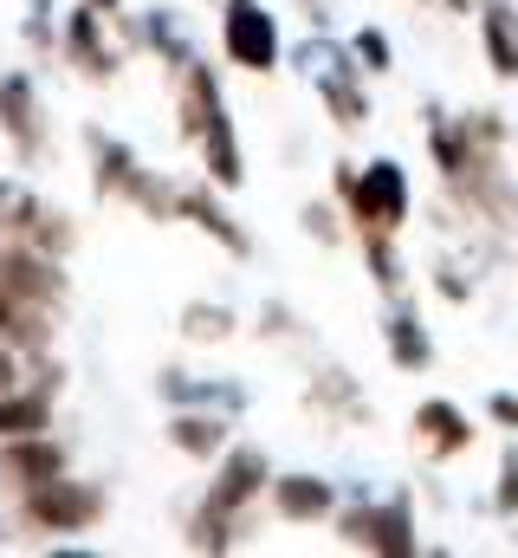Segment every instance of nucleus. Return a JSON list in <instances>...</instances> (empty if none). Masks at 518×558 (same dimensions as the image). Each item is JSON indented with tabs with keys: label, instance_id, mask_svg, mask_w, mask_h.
<instances>
[{
	"label": "nucleus",
	"instance_id": "f257e3e1",
	"mask_svg": "<svg viewBox=\"0 0 518 558\" xmlns=\"http://www.w3.org/2000/svg\"><path fill=\"white\" fill-rule=\"evenodd\" d=\"M331 189L350 215V228H388L402 234L408 228V208H415V189H408V169L395 156H377V162H331Z\"/></svg>",
	"mask_w": 518,
	"mask_h": 558
},
{
	"label": "nucleus",
	"instance_id": "f03ea898",
	"mask_svg": "<svg viewBox=\"0 0 518 558\" xmlns=\"http://www.w3.org/2000/svg\"><path fill=\"white\" fill-rule=\"evenodd\" d=\"M337 539L350 553H377V558H415V500L408 494H388V500H357L337 513Z\"/></svg>",
	"mask_w": 518,
	"mask_h": 558
},
{
	"label": "nucleus",
	"instance_id": "7ed1b4c3",
	"mask_svg": "<svg viewBox=\"0 0 518 558\" xmlns=\"http://www.w3.org/2000/svg\"><path fill=\"white\" fill-rule=\"evenodd\" d=\"M20 520H26L33 533H85V526L104 520V494H98L91 481H65V474H59V481L20 494Z\"/></svg>",
	"mask_w": 518,
	"mask_h": 558
},
{
	"label": "nucleus",
	"instance_id": "20e7f679",
	"mask_svg": "<svg viewBox=\"0 0 518 558\" xmlns=\"http://www.w3.org/2000/svg\"><path fill=\"white\" fill-rule=\"evenodd\" d=\"M221 52L240 72H272L279 65V20L259 0H227L221 7Z\"/></svg>",
	"mask_w": 518,
	"mask_h": 558
},
{
	"label": "nucleus",
	"instance_id": "39448f33",
	"mask_svg": "<svg viewBox=\"0 0 518 558\" xmlns=\"http://www.w3.org/2000/svg\"><path fill=\"white\" fill-rule=\"evenodd\" d=\"M408 441H415V454L421 461H460L473 441H480V428L473 416L454 403V397H428V403H415V416H408Z\"/></svg>",
	"mask_w": 518,
	"mask_h": 558
},
{
	"label": "nucleus",
	"instance_id": "423d86ee",
	"mask_svg": "<svg viewBox=\"0 0 518 558\" xmlns=\"http://www.w3.org/2000/svg\"><path fill=\"white\" fill-rule=\"evenodd\" d=\"M259 494H272V461H266V448H254V441H234V448L221 454V468H214L208 507L247 520V507H254Z\"/></svg>",
	"mask_w": 518,
	"mask_h": 558
},
{
	"label": "nucleus",
	"instance_id": "0eeeda50",
	"mask_svg": "<svg viewBox=\"0 0 518 558\" xmlns=\"http://www.w3.org/2000/svg\"><path fill=\"white\" fill-rule=\"evenodd\" d=\"M59 474H65V448L46 441V435H20V441L0 448V494H13V500L59 481Z\"/></svg>",
	"mask_w": 518,
	"mask_h": 558
},
{
	"label": "nucleus",
	"instance_id": "6e6552de",
	"mask_svg": "<svg viewBox=\"0 0 518 558\" xmlns=\"http://www.w3.org/2000/svg\"><path fill=\"white\" fill-rule=\"evenodd\" d=\"M383 344H388V364H395V371H428V364H434V331L421 325V312H415V299H408V292H395V299H388Z\"/></svg>",
	"mask_w": 518,
	"mask_h": 558
},
{
	"label": "nucleus",
	"instance_id": "1a4fd4ad",
	"mask_svg": "<svg viewBox=\"0 0 518 558\" xmlns=\"http://www.w3.org/2000/svg\"><path fill=\"white\" fill-rule=\"evenodd\" d=\"M272 513L285 526H318L337 513V487L324 474H272Z\"/></svg>",
	"mask_w": 518,
	"mask_h": 558
},
{
	"label": "nucleus",
	"instance_id": "9d476101",
	"mask_svg": "<svg viewBox=\"0 0 518 558\" xmlns=\"http://www.w3.org/2000/svg\"><path fill=\"white\" fill-rule=\"evenodd\" d=\"M473 20H480V52H486L493 78L518 85V0H480Z\"/></svg>",
	"mask_w": 518,
	"mask_h": 558
},
{
	"label": "nucleus",
	"instance_id": "9b49d317",
	"mask_svg": "<svg viewBox=\"0 0 518 558\" xmlns=\"http://www.w3.org/2000/svg\"><path fill=\"white\" fill-rule=\"evenodd\" d=\"M305 410L324 422H370V397H363V384L350 377V371H337V364H324L311 384H305Z\"/></svg>",
	"mask_w": 518,
	"mask_h": 558
},
{
	"label": "nucleus",
	"instance_id": "f8f14e48",
	"mask_svg": "<svg viewBox=\"0 0 518 558\" xmlns=\"http://www.w3.org/2000/svg\"><path fill=\"white\" fill-rule=\"evenodd\" d=\"M111 13L98 7V0H85V7H72V20H65V59L85 72V78H111L118 72V52L98 39V26H104Z\"/></svg>",
	"mask_w": 518,
	"mask_h": 558
},
{
	"label": "nucleus",
	"instance_id": "ddd939ff",
	"mask_svg": "<svg viewBox=\"0 0 518 558\" xmlns=\"http://www.w3.org/2000/svg\"><path fill=\"white\" fill-rule=\"evenodd\" d=\"M182 221H195L201 234H214L234 260H247V254H254V234H247V228L214 202V189H201V182H188V189H182Z\"/></svg>",
	"mask_w": 518,
	"mask_h": 558
},
{
	"label": "nucleus",
	"instance_id": "4468645a",
	"mask_svg": "<svg viewBox=\"0 0 518 558\" xmlns=\"http://www.w3.org/2000/svg\"><path fill=\"white\" fill-rule=\"evenodd\" d=\"M0 124H7V137H13L20 156H39V92H33L26 72L0 78Z\"/></svg>",
	"mask_w": 518,
	"mask_h": 558
},
{
	"label": "nucleus",
	"instance_id": "2eb2a0df",
	"mask_svg": "<svg viewBox=\"0 0 518 558\" xmlns=\"http://www.w3.org/2000/svg\"><path fill=\"white\" fill-rule=\"evenodd\" d=\"M91 156H98V195H118V202H143V189H149V169L130 156L118 137H104V131H91Z\"/></svg>",
	"mask_w": 518,
	"mask_h": 558
},
{
	"label": "nucleus",
	"instance_id": "dca6fc26",
	"mask_svg": "<svg viewBox=\"0 0 518 558\" xmlns=\"http://www.w3.org/2000/svg\"><path fill=\"white\" fill-rule=\"evenodd\" d=\"M52 422V390H0V441H20V435H46Z\"/></svg>",
	"mask_w": 518,
	"mask_h": 558
},
{
	"label": "nucleus",
	"instance_id": "f3484780",
	"mask_svg": "<svg viewBox=\"0 0 518 558\" xmlns=\"http://www.w3.org/2000/svg\"><path fill=\"white\" fill-rule=\"evenodd\" d=\"M350 234H357V247H363V260H370L377 292H383V299L408 292V267H402V254H395V234H388V228H350Z\"/></svg>",
	"mask_w": 518,
	"mask_h": 558
},
{
	"label": "nucleus",
	"instance_id": "a211bd4d",
	"mask_svg": "<svg viewBox=\"0 0 518 558\" xmlns=\"http://www.w3.org/2000/svg\"><path fill=\"white\" fill-rule=\"evenodd\" d=\"M169 441H175L182 454H195V461H221V454L234 448L221 416H175L169 422Z\"/></svg>",
	"mask_w": 518,
	"mask_h": 558
},
{
	"label": "nucleus",
	"instance_id": "6ab92c4d",
	"mask_svg": "<svg viewBox=\"0 0 518 558\" xmlns=\"http://www.w3.org/2000/svg\"><path fill=\"white\" fill-rule=\"evenodd\" d=\"M0 338H13V344L39 351V344H46V312H39V305H26V299H13V292L0 286Z\"/></svg>",
	"mask_w": 518,
	"mask_h": 558
},
{
	"label": "nucleus",
	"instance_id": "aec40b11",
	"mask_svg": "<svg viewBox=\"0 0 518 558\" xmlns=\"http://www.w3.org/2000/svg\"><path fill=\"white\" fill-rule=\"evenodd\" d=\"M143 39H149V46H156V52H162V59H169L175 72L188 65V33H182V20H175L169 7H156V13H149V26H143Z\"/></svg>",
	"mask_w": 518,
	"mask_h": 558
},
{
	"label": "nucleus",
	"instance_id": "412c9836",
	"mask_svg": "<svg viewBox=\"0 0 518 558\" xmlns=\"http://www.w3.org/2000/svg\"><path fill=\"white\" fill-rule=\"evenodd\" d=\"M182 338H195V344H221V338H234V312L195 299V305L182 312Z\"/></svg>",
	"mask_w": 518,
	"mask_h": 558
},
{
	"label": "nucleus",
	"instance_id": "4be33fe9",
	"mask_svg": "<svg viewBox=\"0 0 518 558\" xmlns=\"http://www.w3.org/2000/svg\"><path fill=\"white\" fill-rule=\"evenodd\" d=\"M350 52H357V65H363V72H377V78L395 72V46H388L383 26H357V33H350Z\"/></svg>",
	"mask_w": 518,
	"mask_h": 558
},
{
	"label": "nucleus",
	"instance_id": "5701e85b",
	"mask_svg": "<svg viewBox=\"0 0 518 558\" xmlns=\"http://www.w3.org/2000/svg\"><path fill=\"white\" fill-rule=\"evenodd\" d=\"M486 513L493 520H518V441H506V454H499V487L486 494Z\"/></svg>",
	"mask_w": 518,
	"mask_h": 558
},
{
	"label": "nucleus",
	"instance_id": "b1692460",
	"mask_svg": "<svg viewBox=\"0 0 518 558\" xmlns=\"http://www.w3.org/2000/svg\"><path fill=\"white\" fill-rule=\"evenodd\" d=\"M428 286H434V292H441L447 305H467V299L480 292V279L467 274L460 260H434V267H428Z\"/></svg>",
	"mask_w": 518,
	"mask_h": 558
},
{
	"label": "nucleus",
	"instance_id": "393cba45",
	"mask_svg": "<svg viewBox=\"0 0 518 558\" xmlns=\"http://www.w3.org/2000/svg\"><path fill=\"white\" fill-rule=\"evenodd\" d=\"M305 234H311V241H324V247H337L350 228L337 221V208H331V202H305Z\"/></svg>",
	"mask_w": 518,
	"mask_h": 558
},
{
	"label": "nucleus",
	"instance_id": "a878e982",
	"mask_svg": "<svg viewBox=\"0 0 518 558\" xmlns=\"http://www.w3.org/2000/svg\"><path fill=\"white\" fill-rule=\"evenodd\" d=\"M486 422L506 428V435H518V390H493V397H486Z\"/></svg>",
	"mask_w": 518,
	"mask_h": 558
},
{
	"label": "nucleus",
	"instance_id": "bb28decb",
	"mask_svg": "<svg viewBox=\"0 0 518 558\" xmlns=\"http://www.w3.org/2000/svg\"><path fill=\"white\" fill-rule=\"evenodd\" d=\"M259 338H298V318H292L285 305H266V312H259Z\"/></svg>",
	"mask_w": 518,
	"mask_h": 558
},
{
	"label": "nucleus",
	"instance_id": "cd10ccee",
	"mask_svg": "<svg viewBox=\"0 0 518 558\" xmlns=\"http://www.w3.org/2000/svg\"><path fill=\"white\" fill-rule=\"evenodd\" d=\"M0 390H20V357H13V338H0Z\"/></svg>",
	"mask_w": 518,
	"mask_h": 558
},
{
	"label": "nucleus",
	"instance_id": "c85d7f7f",
	"mask_svg": "<svg viewBox=\"0 0 518 558\" xmlns=\"http://www.w3.org/2000/svg\"><path fill=\"white\" fill-rule=\"evenodd\" d=\"M428 7H441V13H454V20H467V13H473L480 0H428Z\"/></svg>",
	"mask_w": 518,
	"mask_h": 558
},
{
	"label": "nucleus",
	"instance_id": "c756f323",
	"mask_svg": "<svg viewBox=\"0 0 518 558\" xmlns=\"http://www.w3.org/2000/svg\"><path fill=\"white\" fill-rule=\"evenodd\" d=\"M98 7H104V13H118V7H124V0H98Z\"/></svg>",
	"mask_w": 518,
	"mask_h": 558
}]
</instances>
